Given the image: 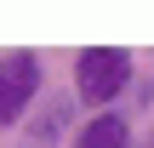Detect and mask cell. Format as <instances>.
I'll return each instance as SVG.
<instances>
[{"label": "cell", "instance_id": "6da1fadb", "mask_svg": "<svg viewBox=\"0 0 154 148\" xmlns=\"http://www.w3.org/2000/svg\"><path fill=\"white\" fill-rule=\"evenodd\" d=\"M74 80H80V97H86V103H109V97L126 91L131 57H126L120 46H86V51L74 57Z\"/></svg>", "mask_w": 154, "mask_h": 148}, {"label": "cell", "instance_id": "7a4b0ae2", "mask_svg": "<svg viewBox=\"0 0 154 148\" xmlns=\"http://www.w3.org/2000/svg\"><path fill=\"white\" fill-rule=\"evenodd\" d=\"M34 91H40V63H34V51H6V57H0V125H11V120L29 108Z\"/></svg>", "mask_w": 154, "mask_h": 148}, {"label": "cell", "instance_id": "3957f363", "mask_svg": "<svg viewBox=\"0 0 154 148\" xmlns=\"http://www.w3.org/2000/svg\"><path fill=\"white\" fill-rule=\"evenodd\" d=\"M63 125H69V103H63V97H51V103H46V108L29 120V131H23V148H57Z\"/></svg>", "mask_w": 154, "mask_h": 148}, {"label": "cell", "instance_id": "277c9868", "mask_svg": "<svg viewBox=\"0 0 154 148\" xmlns=\"http://www.w3.org/2000/svg\"><path fill=\"white\" fill-rule=\"evenodd\" d=\"M126 143H131V125H126L120 114H97V120L80 131L74 148H126Z\"/></svg>", "mask_w": 154, "mask_h": 148}]
</instances>
